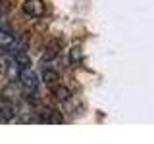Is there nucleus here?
Wrapping results in <instances>:
<instances>
[{
    "label": "nucleus",
    "mask_w": 154,
    "mask_h": 144,
    "mask_svg": "<svg viewBox=\"0 0 154 144\" xmlns=\"http://www.w3.org/2000/svg\"><path fill=\"white\" fill-rule=\"evenodd\" d=\"M19 85H21L23 92H33L37 94L38 85H41V77H38L33 69H21L19 71Z\"/></svg>",
    "instance_id": "1"
},
{
    "label": "nucleus",
    "mask_w": 154,
    "mask_h": 144,
    "mask_svg": "<svg viewBox=\"0 0 154 144\" xmlns=\"http://www.w3.org/2000/svg\"><path fill=\"white\" fill-rule=\"evenodd\" d=\"M17 48V38L8 27L0 25V50H16Z\"/></svg>",
    "instance_id": "2"
},
{
    "label": "nucleus",
    "mask_w": 154,
    "mask_h": 144,
    "mask_svg": "<svg viewBox=\"0 0 154 144\" xmlns=\"http://www.w3.org/2000/svg\"><path fill=\"white\" fill-rule=\"evenodd\" d=\"M45 2L42 0H25L23 2V12L27 14L29 17H41L45 14Z\"/></svg>",
    "instance_id": "3"
},
{
    "label": "nucleus",
    "mask_w": 154,
    "mask_h": 144,
    "mask_svg": "<svg viewBox=\"0 0 154 144\" xmlns=\"http://www.w3.org/2000/svg\"><path fill=\"white\" fill-rule=\"evenodd\" d=\"M38 121H42V123H60L62 117L58 115L56 110H52V108H42L41 112H38Z\"/></svg>",
    "instance_id": "4"
},
{
    "label": "nucleus",
    "mask_w": 154,
    "mask_h": 144,
    "mask_svg": "<svg viewBox=\"0 0 154 144\" xmlns=\"http://www.w3.org/2000/svg\"><path fill=\"white\" fill-rule=\"evenodd\" d=\"M41 81L52 88V86H56L58 81H60V73H58L56 69H50V67H46V69L42 71V75H41Z\"/></svg>",
    "instance_id": "5"
},
{
    "label": "nucleus",
    "mask_w": 154,
    "mask_h": 144,
    "mask_svg": "<svg viewBox=\"0 0 154 144\" xmlns=\"http://www.w3.org/2000/svg\"><path fill=\"white\" fill-rule=\"evenodd\" d=\"M14 60H16V64L19 65V71L21 69H31V58H29V54L25 50H17L16 54H14Z\"/></svg>",
    "instance_id": "6"
},
{
    "label": "nucleus",
    "mask_w": 154,
    "mask_h": 144,
    "mask_svg": "<svg viewBox=\"0 0 154 144\" xmlns=\"http://www.w3.org/2000/svg\"><path fill=\"white\" fill-rule=\"evenodd\" d=\"M52 94L56 96L60 102H67V100L71 98V90L67 88V86L64 85H56V86H52Z\"/></svg>",
    "instance_id": "7"
},
{
    "label": "nucleus",
    "mask_w": 154,
    "mask_h": 144,
    "mask_svg": "<svg viewBox=\"0 0 154 144\" xmlns=\"http://www.w3.org/2000/svg\"><path fill=\"white\" fill-rule=\"evenodd\" d=\"M56 56H58V44H56V42H52V44L46 48V52H45V54H42V62L54 60Z\"/></svg>",
    "instance_id": "8"
},
{
    "label": "nucleus",
    "mask_w": 154,
    "mask_h": 144,
    "mask_svg": "<svg viewBox=\"0 0 154 144\" xmlns=\"http://www.w3.org/2000/svg\"><path fill=\"white\" fill-rule=\"evenodd\" d=\"M81 60V50H79V48H71V50H69V62H71V64H75V62H79Z\"/></svg>",
    "instance_id": "9"
}]
</instances>
